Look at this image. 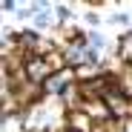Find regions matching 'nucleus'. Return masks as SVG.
I'll return each mask as SVG.
<instances>
[{
  "label": "nucleus",
  "mask_w": 132,
  "mask_h": 132,
  "mask_svg": "<svg viewBox=\"0 0 132 132\" xmlns=\"http://www.w3.org/2000/svg\"><path fill=\"white\" fill-rule=\"evenodd\" d=\"M66 83H69V72H63V75H52L46 83H43V89H46V92L52 95V92H60Z\"/></svg>",
  "instance_id": "f257e3e1"
},
{
  "label": "nucleus",
  "mask_w": 132,
  "mask_h": 132,
  "mask_svg": "<svg viewBox=\"0 0 132 132\" xmlns=\"http://www.w3.org/2000/svg\"><path fill=\"white\" fill-rule=\"evenodd\" d=\"M121 57H132V35L126 40H121Z\"/></svg>",
  "instance_id": "f03ea898"
},
{
  "label": "nucleus",
  "mask_w": 132,
  "mask_h": 132,
  "mask_svg": "<svg viewBox=\"0 0 132 132\" xmlns=\"http://www.w3.org/2000/svg\"><path fill=\"white\" fill-rule=\"evenodd\" d=\"M89 43H92V49H95V46H103V37H101L98 32H92V35H89Z\"/></svg>",
  "instance_id": "7ed1b4c3"
},
{
  "label": "nucleus",
  "mask_w": 132,
  "mask_h": 132,
  "mask_svg": "<svg viewBox=\"0 0 132 132\" xmlns=\"http://www.w3.org/2000/svg\"><path fill=\"white\" fill-rule=\"evenodd\" d=\"M121 132H132V121H126V123H123V129H121Z\"/></svg>",
  "instance_id": "20e7f679"
}]
</instances>
